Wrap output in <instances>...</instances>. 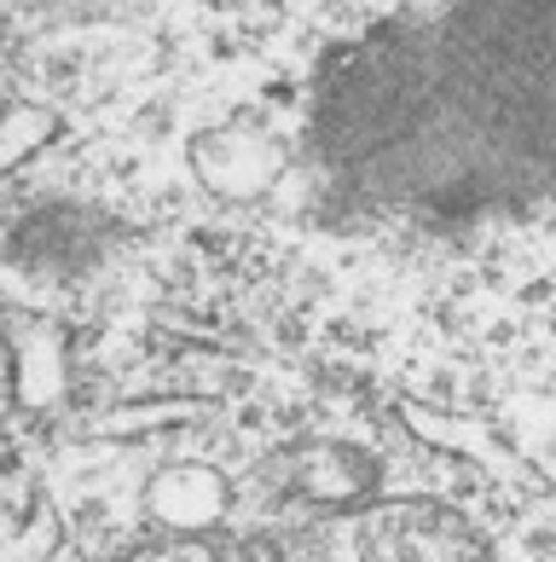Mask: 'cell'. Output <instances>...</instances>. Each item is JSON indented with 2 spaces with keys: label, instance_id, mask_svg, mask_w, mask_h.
<instances>
[{
  "label": "cell",
  "instance_id": "cell-1",
  "mask_svg": "<svg viewBox=\"0 0 556 562\" xmlns=\"http://www.w3.org/2000/svg\"><path fill=\"white\" fill-rule=\"evenodd\" d=\"M307 157L348 221L458 233L556 198V0L400 12L319 65Z\"/></svg>",
  "mask_w": 556,
  "mask_h": 562
},
{
  "label": "cell",
  "instance_id": "cell-5",
  "mask_svg": "<svg viewBox=\"0 0 556 562\" xmlns=\"http://www.w3.org/2000/svg\"><path fill=\"white\" fill-rule=\"evenodd\" d=\"M35 134H53V122L18 111V116H12V151H7V162H24V157L35 151Z\"/></svg>",
  "mask_w": 556,
  "mask_h": 562
},
{
  "label": "cell",
  "instance_id": "cell-3",
  "mask_svg": "<svg viewBox=\"0 0 556 562\" xmlns=\"http://www.w3.org/2000/svg\"><path fill=\"white\" fill-rule=\"evenodd\" d=\"M151 505H157L162 522H169V533H209L215 516L226 510V487L209 470H174L157 482Z\"/></svg>",
  "mask_w": 556,
  "mask_h": 562
},
{
  "label": "cell",
  "instance_id": "cell-4",
  "mask_svg": "<svg viewBox=\"0 0 556 562\" xmlns=\"http://www.w3.org/2000/svg\"><path fill=\"white\" fill-rule=\"evenodd\" d=\"M122 562H256V546H238V539L209 533H162L151 546L128 551Z\"/></svg>",
  "mask_w": 556,
  "mask_h": 562
},
{
  "label": "cell",
  "instance_id": "cell-2",
  "mask_svg": "<svg viewBox=\"0 0 556 562\" xmlns=\"http://www.w3.org/2000/svg\"><path fill=\"white\" fill-rule=\"evenodd\" d=\"M266 562H487V539L446 505H348Z\"/></svg>",
  "mask_w": 556,
  "mask_h": 562
}]
</instances>
